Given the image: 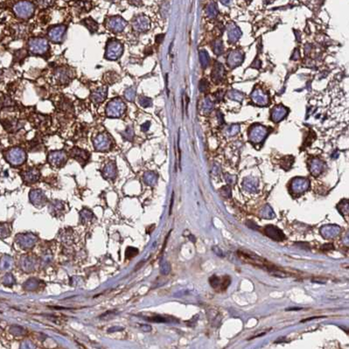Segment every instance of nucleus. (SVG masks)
Instances as JSON below:
<instances>
[{"label":"nucleus","mask_w":349,"mask_h":349,"mask_svg":"<svg viewBox=\"0 0 349 349\" xmlns=\"http://www.w3.org/2000/svg\"><path fill=\"white\" fill-rule=\"evenodd\" d=\"M56 76L61 82H67L69 80V75L66 69H59L56 72Z\"/></svg>","instance_id":"nucleus-14"},{"label":"nucleus","mask_w":349,"mask_h":349,"mask_svg":"<svg viewBox=\"0 0 349 349\" xmlns=\"http://www.w3.org/2000/svg\"><path fill=\"white\" fill-rule=\"evenodd\" d=\"M231 282L230 278L228 276H224L222 278V280L220 279V277L216 276H213L211 278H209V283L210 284L212 285V287L214 289H219V288H221V290H226L227 287L229 285V283Z\"/></svg>","instance_id":"nucleus-9"},{"label":"nucleus","mask_w":349,"mask_h":349,"mask_svg":"<svg viewBox=\"0 0 349 349\" xmlns=\"http://www.w3.org/2000/svg\"><path fill=\"white\" fill-rule=\"evenodd\" d=\"M123 136L126 139L131 140L133 138V136H134V131H133L132 127H131V126L127 127V129L123 132Z\"/></svg>","instance_id":"nucleus-20"},{"label":"nucleus","mask_w":349,"mask_h":349,"mask_svg":"<svg viewBox=\"0 0 349 349\" xmlns=\"http://www.w3.org/2000/svg\"><path fill=\"white\" fill-rule=\"evenodd\" d=\"M126 21L123 18L121 17H112L110 18H108V21H107V26L108 28L114 32V33H121L124 30V28L126 27Z\"/></svg>","instance_id":"nucleus-5"},{"label":"nucleus","mask_w":349,"mask_h":349,"mask_svg":"<svg viewBox=\"0 0 349 349\" xmlns=\"http://www.w3.org/2000/svg\"><path fill=\"white\" fill-rule=\"evenodd\" d=\"M131 3L134 5H141V0H131Z\"/></svg>","instance_id":"nucleus-25"},{"label":"nucleus","mask_w":349,"mask_h":349,"mask_svg":"<svg viewBox=\"0 0 349 349\" xmlns=\"http://www.w3.org/2000/svg\"><path fill=\"white\" fill-rule=\"evenodd\" d=\"M54 3V0H39V4L42 7H48Z\"/></svg>","instance_id":"nucleus-22"},{"label":"nucleus","mask_w":349,"mask_h":349,"mask_svg":"<svg viewBox=\"0 0 349 349\" xmlns=\"http://www.w3.org/2000/svg\"><path fill=\"white\" fill-rule=\"evenodd\" d=\"M163 39H164V35H158V36H157V40L156 41L160 43V42H162Z\"/></svg>","instance_id":"nucleus-27"},{"label":"nucleus","mask_w":349,"mask_h":349,"mask_svg":"<svg viewBox=\"0 0 349 349\" xmlns=\"http://www.w3.org/2000/svg\"><path fill=\"white\" fill-rule=\"evenodd\" d=\"M322 318V317H312V318H305V319H303L301 322L302 323H305V322H306V321H310V320H312V319H315V318Z\"/></svg>","instance_id":"nucleus-26"},{"label":"nucleus","mask_w":349,"mask_h":349,"mask_svg":"<svg viewBox=\"0 0 349 349\" xmlns=\"http://www.w3.org/2000/svg\"><path fill=\"white\" fill-rule=\"evenodd\" d=\"M173 193L172 195V199H171V205H170V215L172 214V208H173Z\"/></svg>","instance_id":"nucleus-28"},{"label":"nucleus","mask_w":349,"mask_h":349,"mask_svg":"<svg viewBox=\"0 0 349 349\" xmlns=\"http://www.w3.org/2000/svg\"><path fill=\"white\" fill-rule=\"evenodd\" d=\"M34 10V5L28 1H20L17 3L13 7V11L17 17L24 19H27L33 16Z\"/></svg>","instance_id":"nucleus-2"},{"label":"nucleus","mask_w":349,"mask_h":349,"mask_svg":"<svg viewBox=\"0 0 349 349\" xmlns=\"http://www.w3.org/2000/svg\"><path fill=\"white\" fill-rule=\"evenodd\" d=\"M65 158V154L63 152H54V153H52L51 154V157L50 158L53 161V162H60L61 160H63Z\"/></svg>","instance_id":"nucleus-19"},{"label":"nucleus","mask_w":349,"mask_h":349,"mask_svg":"<svg viewBox=\"0 0 349 349\" xmlns=\"http://www.w3.org/2000/svg\"><path fill=\"white\" fill-rule=\"evenodd\" d=\"M29 49L31 53L34 54H44L46 53L48 48L49 45L46 39L43 38H34L29 40Z\"/></svg>","instance_id":"nucleus-3"},{"label":"nucleus","mask_w":349,"mask_h":349,"mask_svg":"<svg viewBox=\"0 0 349 349\" xmlns=\"http://www.w3.org/2000/svg\"><path fill=\"white\" fill-rule=\"evenodd\" d=\"M199 60L201 66L203 67H206L209 63V57H208V53L206 51H200L199 52Z\"/></svg>","instance_id":"nucleus-16"},{"label":"nucleus","mask_w":349,"mask_h":349,"mask_svg":"<svg viewBox=\"0 0 349 349\" xmlns=\"http://www.w3.org/2000/svg\"><path fill=\"white\" fill-rule=\"evenodd\" d=\"M7 159L11 164L18 165L25 160V155L23 150L20 148H12L7 152Z\"/></svg>","instance_id":"nucleus-6"},{"label":"nucleus","mask_w":349,"mask_h":349,"mask_svg":"<svg viewBox=\"0 0 349 349\" xmlns=\"http://www.w3.org/2000/svg\"><path fill=\"white\" fill-rule=\"evenodd\" d=\"M66 27L65 25H57L54 27H52L48 32L49 39L54 43H60L62 41L63 37L66 33Z\"/></svg>","instance_id":"nucleus-7"},{"label":"nucleus","mask_w":349,"mask_h":349,"mask_svg":"<svg viewBox=\"0 0 349 349\" xmlns=\"http://www.w3.org/2000/svg\"><path fill=\"white\" fill-rule=\"evenodd\" d=\"M94 144H95V147L97 150H108L110 146V139L107 135L100 134L95 137Z\"/></svg>","instance_id":"nucleus-10"},{"label":"nucleus","mask_w":349,"mask_h":349,"mask_svg":"<svg viewBox=\"0 0 349 349\" xmlns=\"http://www.w3.org/2000/svg\"><path fill=\"white\" fill-rule=\"evenodd\" d=\"M132 27L136 32H139V33L147 31L150 28L149 18L145 16H138L134 19Z\"/></svg>","instance_id":"nucleus-8"},{"label":"nucleus","mask_w":349,"mask_h":349,"mask_svg":"<svg viewBox=\"0 0 349 349\" xmlns=\"http://www.w3.org/2000/svg\"><path fill=\"white\" fill-rule=\"evenodd\" d=\"M207 89H208V82H207V81L202 80L200 82V83H199V90L201 92H204L207 90Z\"/></svg>","instance_id":"nucleus-23"},{"label":"nucleus","mask_w":349,"mask_h":349,"mask_svg":"<svg viewBox=\"0 0 349 349\" xmlns=\"http://www.w3.org/2000/svg\"><path fill=\"white\" fill-rule=\"evenodd\" d=\"M126 105L120 98H115L110 101L106 107V115L108 117H121L124 114Z\"/></svg>","instance_id":"nucleus-1"},{"label":"nucleus","mask_w":349,"mask_h":349,"mask_svg":"<svg viewBox=\"0 0 349 349\" xmlns=\"http://www.w3.org/2000/svg\"><path fill=\"white\" fill-rule=\"evenodd\" d=\"M151 103H152V101L149 97H146V96L139 97V104L141 105L142 107L148 108L150 106H151Z\"/></svg>","instance_id":"nucleus-18"},{"label":"nucleus","mask_w":349,"mask_h":349,"mask_svg":"<svg viewBox=\"0 0 349 349\" xmlns=\"http://www.w3.org/2000/svg\"><path fill=\"white\" fill-rule=\"evenodd\" d=\"M223 74H224L223 66H221L220 63L215 64V69H214V72H213V76L215 77L216 80H220V79H221V77H222Z\"/></svg>","instance_id":"nucleus-15"},{"label":"nucleus","mask_w":349,"mask_h":349,"mask_svg":"<svg viewBox=\"0 0 349 349\" xmlns=\"http://www.w3.org/2000/svg\"><path fill=\"white\" fill-rule=\"evenodd\" d=\"M265 234L271 239L275 241H282L284 239V234L283 233L278 229L277 228L273 227V226H267L265 228Z\"/></svg>","instance_id":"nucleus-11"},{"label":"nucleus","mask_w":349,"mask_h":349,"mask_svg":"<svg viewBox=\"0 0 349 349\" xmlns=\"http://www.w3.org/2000/svg\"><path fill=\"white\" fill-rule=\"evenodd\" d=\"M214 51L216 54H221L223 51V47H222V43L220 40H217L215 43V45L214 46Z\"/></svg>","instance_id":"nucleus-21"},{"label":"nucleus","mask_w":349,"mask_h":349,"mask_svg":"<svg viewBox=\"0 0 349 349\" xmlns=\"http://www.w3.org/2000/svg\"><path fill=\"white\" fill-rule=\"evenodd\" d=\"M82 23L90 31L91 33H95L98 30V24H97V22H95L94 19H92L91 18H87L83 19L82 21Z\"/></svg>","instance_id":"nucleus-13"},{"label":"nucleus","mask_w":349,"mask_h":349,"mask_svg":"<svg viewBox=\"0 0 349 349\" xmlns=\"http://www.w3.org/2000/svg\"><path fill=\"white\" fill-rule=\"evenodd\" d=\"M150 125V122H146V123H144V124L141 126L142 131H147L149 130Z\"/></svg>","instance_id":"nucleus-24"},{"label":"nucleus","mask_w":349,"mask_h":349,"mask_svg":"<svg viewBox=\"0 0 349 349\" xmlns=\"http://www.w3.org/2000/svg\"><path fill=\"white\" fill-rule=\"evenodd\" d=\"M107 92H108L107 87H105V86L100 87V88H98L97 89H95V91L92 93V101L95 103H101V102H102L107 97Z\"/></svg>","instance_id":"nucleus-12"},{"label":"nucleus","mask_w":349,"mask_h":349,"mask_svg":"<svg viewBox=\"0 0 349 349\" xmlns=\"http://www.w3.org/2000/svg\"><path fill=\"white\" fill-rule=\"evenodd\" d=\"M124 97L126 100L133 102L136 97V89L134 88H129L124 91Z\"/></svg>","instance_id":"nucleus-17"},{"label":"nucleus","mask_w":349,"mask_h":349,"mask_svg":"<svg viewBox=\"0 0 349 349\" xmlns=\"http://www.w3.org/2000/svg\"><path fill=\"white\" fill-rule=\"evenodd\" d=\"M302 308H299V307H295V308H289V309H286V311H299V310H301Z\"/></svg>","instance_id":"nucleus-29"},{"label":"nucleus","mask_w":349,"mask_h":349,"mask_svg":"<svg viewBox=\"0 0 349 349\" xmlns=\"http://www.w3.org/2000/svg\"><path fill=\"white\" fill-rule=\"evenodd\" d=\"M123 52H124V47L120 42L117 40H110L106 47L105 56L108 60H116L121 57Z\"/></svg>","instance_id":"nucleus-4"}]
</instances>
